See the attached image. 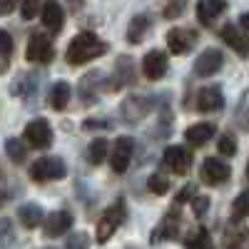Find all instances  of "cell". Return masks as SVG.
Here are the masks:
<instances>
[{
	"instance_id": "6da1fadb",
	"label": "cell",
	"mask_w": 249,
	"mask_h": 249,
	"mask_svg": "<svg viewBox=\"0 0 249 249\" xmlns=\"http://www.w3.org/2000/svg\"><path fill=\"white\" fill-rule=\"evenodd\" d=\"M107 53V43L102 37H97L95 33H80L70 40L65 60L68 65H85L90 60H97Z\"/></svg>"
},
{
	"instance_id": "7a4b0ae2",
	"label": "cell",
	"mask_w": 249,
	"mask_h": 249,
	"mask_svg": "<svg viewBox=\"0 0 249 249\" xmlns=\"http://www.w3.org/2000/svg\"><path fill=\"white\" fill-rule=\"evenodd\" d=\"M124 219H127V204H124V199H117L110 210L100 217V222H97V234H95L97 244H105L122 227Z\"/></svg>"
},
{
	"instance_id": "3957f363",
	"label": "cell",
	"mask_w": 249,
	"mask_h": 249,
	"mask_svg": "<svg viewBox=\"0 0 249 249\" xmlns=\"http://www.w3.org/2000/svg\"><path fill=\"white\" fill-rule=\"evenodd\" d=\"M65 175H68V167H65V162H62V157H40L30 164V179L37 182V184L62 179Z\"/></svg>"
},
{
	"instance_id": "277c9868",
	"label": "cell",
	"mask_w": 249,
	"mask_h": 249,
	"mask_svg": "<svg viewBox=\"0 0 249 249\" xmlns=\"http://www.w3.org/2000/svg\"><path fill=\"white\" fill-rule=\"evenodd\" d=\"M25 57H28V62H37V65H48V62H53V57H55L53 40L43 30H33L30 37H28Z\"/></svg>"
},
{
	"instance_id": "5b68a950",
	"label": "cell",
	"mask_w": 249,
	"mask_h": 249,
	"mask_svg": "<svg viewBox=\"0 0 249 249\" xmlns=\"http://www.w3.org/2000/svg\"><path fill=\"white\" fill-rule=\"evenodd\" d=\"M25 144L33 150H48L53 144V127L45 117H35L25 127Z\"/></svg>"
},
{
	"instance_id": "8992f818",
	"label": "cell",
	"mask_w": 249,
	"mask_h": 249,
	"mask_svg": "<svg viewBox=\"0 0 249 249\" xmlns=\"http://www.w3.org/2000/svg\"><path fill=\"white\" fill-rule=\"evenodd\" d=\"M152 112V100L150 97H142V95H130L127 100L120 105V115L127 124H137L142 122Z\"/></svg>"
},
{
	"instance_id": "52a82bcc",
	"label": "cell",
	"mask_w": 249,
	"mask_h": 249,
	"mask_svg": "<svg viewBox=\"0 0 249 249\" xmlns=\"http://www.w3.org/2000/svg\"><path fill=\"white\" fill-rule=\"evenodd\" d=\"M132 152H135V140L127 137V135L117 137L115 144H112V152H110V167H112V172L122 175L124 170H127L130 162H132Z\"/></svg>"
},
{
	"instance_id": "ba28073f",
	"label": "cell",
	"mask_w": 249,
	"mask_h": 249,
	"mask_svg": "<svg viewBox=\"0 0 249 249\" xmlns=\"http://www.w3.org/2000/svg\"><path fill=\"white\" fill-rule=\"evenodd\" d=\"M127 85H135V65H132V60L127 55H120L117 62H115V72L107 77V85L105 90H122V88H127Z\"/></svg>"
},
{
	"instance_id": "9c48e42d",
	"label": "cell",
	"mask_w": 249,
	"mask_h": 249,
	"mask_svg": "<svg viewBox=\"0 0 249 249\" xmlns=\"http://www.w3.org/2000/svg\"><path fill=\"white\" fill-rule=\"evenodd\" d=\"M179 227H182V214H179V210L175 207V210H170L167 214L162 217V222L152 230L150 242H152V244H160V242H170V239H175V237L179 234Z\"/></svg>"
},
{
	"instance_id": "30bf717a",
	"label": "cell",
	"mask_w": 249,
	"mask_h": 249,
	"mask_svg": "<svg viewBox=\"0 0 249 249\" xmlns=\"http://www.w3.org/2000/svg\"><path fill=\"white\" fill-rule=\"evenodd\" d=\"M199 177H202L204 184L214 187V184H222V182H227V179L232 177V167H230L227 162H222L219 157H207V160L202 162Z\"/></svg>"
},
{
	"instance_id": "8fae6325",
	"label": "cell",
	"mask_w": 249,
	"mask_h": 249,
	"mask_svg": "<svg viewBox=\"0 0 249 249\" xmlns=\"http://www.w3.org/2000/svg\"><path fill=\"white\" fill-rule=\"evenodd\" d=\"M162 162L167 170H172V175H187L192 167V152L187 147H179V144H172V147L164 150Z\"/></svg>"
},
{
	"instance_id": "7c38bea8",
	"label": "cell",
	"mask_w": 249,
	"mask_h": 249,
	"mask_svg": "<svg viewBox=\"0 0 249 249\" xmlns=\"http://www.w3.org/2000/svg\"><path fill=\"white\" fill-rule=\"evenodd\" d=\"M197 30H190V28H172L167 33V48L172 55H184V53H190L195 45H197Z\"/></svg>"
},
{
	"instance_id": "4fadbf2b",
	"label": "cell",
	"mask_w": 249,
	"mask_h": 249,
	"mask_svg": "<svg viewBox=\"0 0 249 249\" xmlns=\"http://www.w3.org/2000/svg\"><path fill=\"white\" fill-rule=\"evenodd\" d=\"M224 65V55L217 48H207L204 53L197 55L195 60V75L197 77H212L214 72H219Z\"/></svg>"
},
{
	"instance_id": "5bb4252c",
	"label": "cell",
	"mask_w": 249,
	"mask_h": 249,
	"mask_svg": "<svg viewBox=\"0 0 249 249\" xmlns=\"http://www.w3.org/2000/svg\"><path fill=\"white\" fill-rule=\"evenodd\" d=\"M102 80H105V75H102L100 70H92V72H88V75H82L80 88H77L82 105H92V102H97L100 90L105 88V85H102Z\"/></svg>"
},
{
	"instance_id": "9a60e30c",
	"label": "cell",
	"mask_w": 249,
	"mask_h": 249,
	"mask_svg": "<svg viewBox=\"0 0 249 249\" xmlns=\"http://www.w3.org/2000/svg\"><path fill=\"white\" fill-rule=\"evenodd\" d=\"M142 72L147 80H162L167 75V55L162 50H150L142 57Z\"/></svg>"
},
{
	"instance_id": "2e32d148",
	"label": "cell",
	"mask_w": 249,
	"mask_h": 249,
	"mask_svg": "<svg viewBox=\"0 0 249 249\" xmlns=\"http://www.w3.org/2000/svg\"><path fill=\"white\" fill-rule=\"evenodd\" d=\"M72 227V214L60 210V212H53L48 219H43V230H45V237L55 239V237H62L68 230Z\"/></svg>"
},
{
	"instance_id": "e0dca14e",
	"label": "cell",
	"mask_w": 249,
	"mask_h": 249,
	"mask_svg": "<svg viewBox=\"0 0 249 249\" xmlns=\"http://www.w3.org/2000/svg\"><path fill=\"white\" fill-rule=\"evenodd\" d=\"M43 25L53 35H57L62 30V25H65V13H62V5L57 0H45L43 3Z\"/></svg>"
},
{
	"instance_id": "ac0fdd59",
	"label": "cell",
	"mask_w": 249,
	"mask_h": 249,
	"mask_svg": "<svg viewBox=\"0 0 249 249\" xmlns=\"http://www.w3.org/2000/svg\"><path fill=\"white\" fill-rule=\"evenodd\" d=\"M222 107H224V95L217 85L214 88H202L197 92V110L199 112H217Z\"/></svg>"
},
{
	"instance_id": "d6986e66",
	"label": "cell",
	"mask_w": 249,
	"mask_h": 249,
	"mask_svg": "<svg viewBox=\"0 0 249 249\" xmlns=\"http://www.w3.org/2000/svg\"><path fill=\"white\" fill-rule=\"evenodd\" d=\"M214 132H217L214 122H197V124L184 130V140L190 142L192 147H202V144H207L214 137Z\"/></svg>"
},
{
	"instance_id": "ffe728a7",
	"label": "cell",
	"mask_w": 249,
	"mask_h": 249,
	"mask_svg": "<svg viewBox=\"0 0 249 249\" xmlns=\"http://www.w3.org/2000/svg\"><path fill=\"white\" fill-rule=\"evenodd\" d=\"M224 10H227V0H199L197 3V18L202 25H212Z\"/></svg>"
},
{
	"instance_id": "44dd1931",
	"label": "cell",
	"mask_w": 249,
	"mask_h": 249,
	"mask_svg": "<svg viewBox=\"0 0 249 249\" xmlns=\"http://www.w3.org/2000/svg\"><path fill=\"white\" fill-rule=\"evenodd\" d=\"M219 35H222V40L227 45H230L237 55H247V30H242V28H237V25H224L222 30H219Z\"/></svg>"
},
{
	"instance_id": "7402d4cb",
	"label": "cell",
	"mask_w": 249,
	"mask_h": 249,
	"mask_svg": "<svg viewBox=\"0 0 249 249\" xmlns=\"http://www.w3.org/2000/svg\"><path fill=\"white\" fill-rule=\"evenodd\" d=\"M43 219H45V212H43V207L35 204V202H28L18 210V222L23 224L25 230H35V227L43 224Z\"/></svg>"
},
{
	"instance_id": "603a6c76",
	"label": "cell",
	"mask_w": 249,
	"mask_h": 249,
	"mask_svg": "<svg viewBox=\"0 0 249 249\" xmlns=\"http://www.w3.org/2000/svg\"><path fill=\"white\" fill-rule=\"evenodd\" d=\"M70 95H72V90H70V82H65V80H57L55 85L50 88L48 105H50L53 110L62 112V110L68 107V102H70Z\"/></svg>"
},
{
	"instance_id": "cb8c5ba5",
	"label": "cell",
	"mask_w": 249,
	"mask_h": 249,
	"mask_svg": "<svg viewBox=\"0 0 249 249\" xmlns=\"http://www.w3.org/2000/svg\"><path fill=\"white\" fill-rule=\"evenodd\" d=\"M152 28V20H150V15H144V13H140V15H135L132 20H130V25H127V40L132 45H140L142 40H144V35H147V30Z\"/></svg>"
},
{
	"instance_id": "d4e9b609",
	"label": "cell",
	"mask_w": 249,
	"mask_h": 249,
	"mask_svg": "<svg viewBox=\"0 0 249 249\" xmlns=\"http://www.w3.org/2000/svg\"><path fill=\"white\" fill-rule=\"evenodd\" d=\"M35 90H37V77H33L28 72H23V75L18 77V82H13V85H10V95L25 97V100L35 97Z\"/></svg>"
},
{
	"instance_id": "484cf974",
	"label": "cell",
	"mask_w": 249,
	"mask_h": 249,
	"mask_svg": "<svg viewBox=\"0 0 249 249\" xmlns=\"http://www.w3.org/2000/svg\"><path fill=\"white\" fill-rule=\"evenodd\" d=\"M184 249H214V244L210 239V232H207L204 227H199L197 232L184 237Z\"/></svg>"
},
{
	"instance_id": "4316f807",
	"label": "cell",
	"mask_w": 249,
	"mask_h": 249,
	"mask_svg": "<svg viewBox=\"0 0 249 249\" xmlns=\"http://www.w3.org/2000/svg\"><path fill=\"white\" fill-rule=\"evenodd\" d=\"M5 152L15 164H23L28 160V144L18 137H10V140H5Z\"/></svg>"
},
{
	"instance_id": "83f0119b",
	"label": "cell",
	"mask_w": 249,
	"mask_h": 249,
	"mask_svg": "<svg viewBox=\"0 0 249 249\" xmlns=\"http://www.w3.org/2000/svg\"><path fill=\"white\" fill-rule=\"evenodd\" d=\"M107 152H110L107 140L105 137H97V140L90 142V147H88V160L92 164H102V162H105V157H107Z\"/></svg>"
},
{
	"instance_id": "f1b7e54d",
	"label": "cell",
	"mask_w": 249,
	"mask_h": 249,
	"mask_svg": "<svg viewBox=\"0 0 249 249\" xmlns=\"http://www.w3.org/2000/svg\"><path fill=\"white\" fill-rule=\"evenodd\" d=\"M147 187H150L152 195H167V192H170V179L164 177V175H160V172H155V175L147 179Z\"/></svg>"
},
{
	"instance_id": "f546056e",
	"label": "cell",
	"mask_w": 249,
	"mask_h": 249,
	"mask_svg": "<svg viewBox=\"0 0 249 249\" xmlns=\"http://www.w3.org/2000/svg\"><path fill=\"white\" fill-rule=\"evenodd\" d=\"M15 242V227L13 219H0V247L8 249Z\"/></svg>"
},
{
	"instance_id": "4dcf8cb0",
	"label": "cell",
	"mask_w": 249,
	"mask_h": 249,
	"mask_svg": "<svg viewBox=\"0 0 249 249\" xmlns=\"http://www.w3.org/2000/svg\"><path fill=\"white\" fill-rule=\"evenodd\" d=\"M217 147H219V152L224 157H234L237 155V140H234V135L232 132H224L219 137V142H217Z\"/></svg>"
},
{
	"instance_id": "1f68e13d",
	"label": "cell",
	"mask_w": 249,
	"mask_h": 249,
	"mask_svg": "<svg viewBox=\"0 0 249 249\" xmlns=\"http://www.w3.org/2000/svg\"><path fill=\"white\" fill-rule=\"evenodd\" d=\"M244 217H247V192H239L234 204H232V224L242 222Z\"/></svg>"
},
{
	"instance_id": "d6a6232c",
	"label": "cell",
	"mask_w": 249,
	"mask_h": 249,
	"mask_svg": "<svg viewBox=\"0 0 249 249\" xmlns=\"http://www.w3.org/2000/svg\"><path fill=\"white\" fill-rule=\"evenodd\" d=\"M65 249H90V237L88 232H75L68 237L65 242Z\"/></svg>"
},
{
	"instance_id": "836d02e7",
	"label": "cell",
	"mask_w": 249,
	"mask_h": 249,
	"mask_svg": "<svg viewBox=\"0 0 249 249\" xmlns=\"http://www.w3.org/2000/svg\"><path fill=\"white\" fill-rule=\"evenodd\" d=\"M187 3H190V0H172V3H167V8H164L162 15L167 20H175V18H179L187 10Z\"/></svg>"
},
{
	"instance_id": "e575fe53",
	"label": "cell",
	"mask_w": 249,
	"mask_h": 249,
	"mask_svg": "<svg viewBox=\"0 0 249 249\" xmlns=\"http://www.w3.org/2000/svg\"><path fill=\"white\" fill-rule=\"evenodd\" d=\"M112 127V122L110 120H102V117H90V120H85L82 122V130H110Z\"/></svg>"
},
{
	"instance_id": "d590c367",
	"label": "cell",
	"mask_w": 249,
	"mask_h": 249,
	"mask_svg": "<svg viewBox=\"0 0 249 249\" xmlns=\"http://www.w3.org/2000/svg\"><path fill=\"white\" fill-rule=\"evenodd\" d=\"M15 50V43H13V37L5 33V30H0V57H10Z\"/></svg>"
},
{
	"instance_id": "8d00e7d4",
	"label": "cell",
	"mask_w": 249,
	"mask_h": 249,
	"mask_svg": "<svg viewBox=\"0 0 249 249\" xmlns=\"http://www.w3.org/2000/svg\"><path fill=\"white\" fill-rule=\"evenodd\" d=\"M40 10V0H23V5H20V13H23L25 20H33Z\"/></svg>"
},
{
	"instance_id": "74e56055",
	"label": "cell",
	"mask_w": 249,
	"mask_h": 249,
	"mask_svg": "<svg viewBox=\"0 0 249 249\" xmlns=\"http://www.w3.org/2000/svg\"><path fill=\"white\" fill-rule=\"evenodd\" d=\"M237 124L239 130H247V92H242L239 105H237Z\"/></svg>"
},
{
	"instance_id": "f35d334b",
	"label": "cell",
	"mask_w": 249,
	"mask_h": 249,
	"mask_svg": "<svg viewBox=\"0 0 249 249\" xmlns=\"http://www.w3.org/2000/svg\"><path fill=\"white\" fill-rule=\"evenodd\" d=\"M192 210H195V214H197V217H204V214H207V210H210V199H207V197H195Z\"/></svg>"
},
{
	"instance_id": "ab89813d",
	"label": "cell",
	"mask_w": 249,
	"mask_h": 249,
	"mask_svg": "<svg viewBox=\"0 0 249 249\" xmlns=\"http://www.w3.org/2000/svg\"><path fill=\"white\" fill-rule=\"evenodd\" d=\"M190 197H195V184H187L184 190L177 195V199H175V202H177V204H182V202H187Z\"/></svg>"
},
{
	"instance_id": "60d3db41",
	"label": "cell",
	"mask_w": 249,
	"mask_h": 249,
	"mask_svg": "<svg viewBox=\"0 0 249 249\" xmlns=\"http://www.w3.org/2000/svg\"><path fill=\"white\" fill-rule=\"evenodd\" d=\"M18 3H20V0H0V15H10Z\"/></svg>"
},
{
	"instance_id": "b9f144b4",
	"label": "cell",
	"mask_w": 249,
	"mask_h": 249,
	"mask_svg": "<svg viewBox=\"0 0 249 249\" xmlns=\"http://www.w3.org/2000/svg\"><path fill=\"white\" fill-rule=\"evenodd\" d=\"M68 5H70V10H72V13H80V10H82V5H85V0H68Z\"/></svg>"
},
{
	"instance_id": "7bdbcfd3",
	"label": "cell",
	"mask_w": 249,
	"mask_h": 249,
	"mask_svg": "<svg viewBox=\"0 0 249 249\" xmlns=\"http://www.w3.org/2000/svg\"><path fill=\"white\" fill-rule=\"evenodd\" d=\"M8 70V57H0V75Z\"/></svg>"
},
{
	"instance_id": "ee69618b",
	"label": "cell",
	"mask_w": 249,
	"mask_h": 249,
	"mask_svg": "<svg viewBox=\"0 0 249 249\" xmlns=\"http://www.w3.org/2000/svg\"><path fill=\"white\" fill-rule=\"evenodd\" d=\"M5 202H8V192H5V190H0V207H3Z\"/></svg>"
},
{
	"instance_id": "f6af8a7d",
	"label": "cell",
	"mask_w": 249,
	"mask_h": 249,
	"mask_svg": "<svg viewBox=\"0 0 249 249\" xmlns=\"http://www.w3.org/2000/svg\"><path fill=\"white\" fill-rule=\"evenodd\" d=\"M232 249H247V247H244V239H239V242H232Z\"/></svg>"
},
{
	"instance_id": "bcb514c9",
	"label": "cell",
	"mask_w": 249,
	"mask_h": 249,
	"mask_svg": "<svg viewBox=\"0 0 249 249\" xmlns=\"http://www.w3.org/2000/svg\"><path fill=\"white\" fill-rule=\"evenodd\" d=\"M45 249H55V247H45Z\"/></svg>"
}]
</instances>
